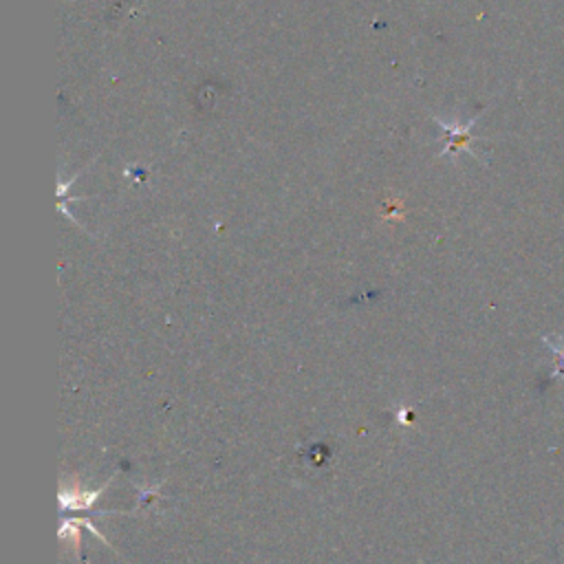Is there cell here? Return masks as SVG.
Masks as SVG:
<instances>
[{"label": "cell", "instance_id": "1", "mask_svg": "<svg viewBox=\"0 0 564 564\" xmlns=\"http://www.w3.org/2000/svg\"><path fill=\"white\" fill-rule=\"evenodd\" d=\"M542 341L546 344V348L553 355V370H551V379L564 383V346H560V337L553 335H544Z\"/></svg>", "mask_w": 564, "mask_h": 564}]
</instances>
